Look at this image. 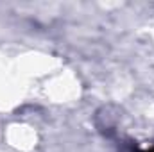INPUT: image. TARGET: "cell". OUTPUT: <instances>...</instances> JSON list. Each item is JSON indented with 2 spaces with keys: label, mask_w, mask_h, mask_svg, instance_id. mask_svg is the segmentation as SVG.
<instances>
[{
  "label": "cell",
  "mask_w": 154,
  "mask_h": 152,
  "mask_svg": "<svg viewBox=\"0 0 154 152\" xmlns=\"http://www.w3.org/2000/svg\"><path fill=\"white\" fill-rule=\"evenodd\" d=\"M151 152H154V150H151Z\"/></svg>",
  "instance_id": "cell-1"
}]
</instances>
